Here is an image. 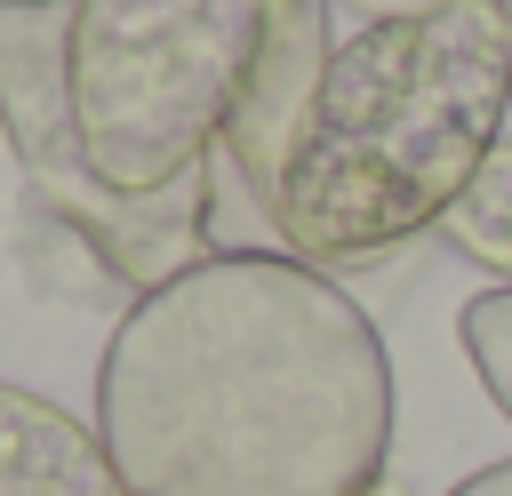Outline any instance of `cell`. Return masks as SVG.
I'll return each mask as SVG.
<instances>
[{"label":"cell","instance_id":"cell-1","mask_svg":"<svg viewBox=\"0 0 512 496\" xmlns=\"http://www.w3.org/2000/svg\"><path fill=\"white\" fill-rule=\"evenodd\" d=\"M96 440L128 496H384L392 360L320 264L216 248L112 320Z\"/></svg>","mask_w":512,"mask_h":496},{"label":"cell","instance_id":"cell-2","mask_svg":"<svg viewBox=\"0 0 512 496\" xmlns=\"http://www.w3.org/2000/svg\"><path fill=\"white\" fill-rule=\"evenodd\" d=\"M512 128V64L496 0L376 16L336 40L320 96L272 192L280 248L304 264H368L432 232Z\"/></svg>","mask_w":512,"mask_h":496},{"label":"cell","instance_id":"cell-3","mask_svg":"<svg viewBox=\"0 0 512 496\" xmlns=\"http://www.w3.org/2000/svg\"><path fill=\"white\" fill-rule=\"evenodd\" d=\"M264 0H72V112L112 192H160L208 160L256 64Z\"/></svg>","mask_w":512,"mask_h":496},{"label":"cell","instance_id":"cell-4","mask_svg":"<svg viewBox=\"0 0 512 496\" xmlns=\"http://www.w3.org/2000/svg\"><path fill=\"white\" fill-rule=\"evenodd\" d=\"M328 56H336V8L328 0H264L256 64H248V80L224 112V136H216V152L232 160V176L256 208H272V192H280V168L296 152V128L320 96Z\"/></svg>","mask_w":512,"mask_h":496},{"label":"cell","instance_id":"cell-5","mask_svg":"<svg viewBox=\"0 0 512 496\" xmlns=\"http://www.w3.org/2000/svg\"><path fill=\"white\" fill-rule=\"evenodd\" d=\"M0 496H128V480L96 424L0 376Z\"/></svg>","mask_w":512,"mask_h":496},{"label":"cell","instance_id":"cell-6","mask_svg":"<svg viewBox=\"0 0 512 496\" xmlns=\"http://www.w3.org/2000/svg\"><path fill=\"white\" fill-rule=\"evenodd\" d=\"M8 256H16L24 288L48 296V304H72V312H112V304L128 312V304H136V288H128V272L104 256V240H96L80 216H64L48 192H32V184H16Z\"/></svg>","mask_w":512,"mask_h":496},{"label":"cell","instance_id":"cell-7","mask_svg":"<svg viewBox=\"0 0 512 496\" xmlns=\"http://www.w3.org/2000/svg\"><path fill=\"white\" fill-rule=\"evenodd\" d=\"M440 232L456 240V256H472L480 272H504V288H512V136L480 160V176L456 192Z\"/></svg>","mask_w":512,"mask_h":496},{"label":"cell","instance_id":"cell-8","mask_svg":"<svg viewBox=\"0 0 512 496\" xmlns=\"http://www.w3.org/2000/svg\"><path fill=\"white\" fill-rule=\"evenodd\" d=\"M456 336H464V360L488 384V400L512 416V288H480L456 312Z\"/></svg>","mask_w":512,"mask_h":496},{"label":"cell","instance_id":"cell-9","mask_svg":"<svg viewBox=\"0 0 512 496\" xmlns=\"http://www.w3.org/2000/svg\"><path fill=\"white\" fill-rule=\"evenodd\" d=\"M336 16H360V24H376V16H416V8H448V0H328Z\"/></svg>","mask_w":512,"mask_h":496},{"label":"cell","instance_id":"cell-10","mask_svg":"<svg viewBox=\"0 0 512 496\" xmlns=\"http://www.w3.org/2000/svg\"><path fill=\"white\" fill-rule=\"evenodd\" d=\"M448 496H512V456H504V464H480V472H472V480H456Z\"/></svg>","mask_w":512,"mask_h":496},{"label":"cell","instance_id":"cell-11","mask_svg":"<svg viewBox=\"0 0 512 496\" xmlns=\"http://www.w3.org/2000/svg\"><path fill=\"white\" fill-rule=\"evenodd\" d=\"M496 16H504V64H512V0H496ZM512 136V128H504Z\"/></svg>","mask_w":512,"mask_h":496},{"label":"cell","instance_id":"cell-12","mask_svg":"<svg viewBox=\"0 0 512 496\" xmlns=\"http://www.w3.org/2000/svg\"><path fill=\"white\" fill-rule=\"evenodd\" d=\"M384 496H400V488H392V480H384Z\"/></svg>","mask_w":512,"mask_h":496}]
</instances>
